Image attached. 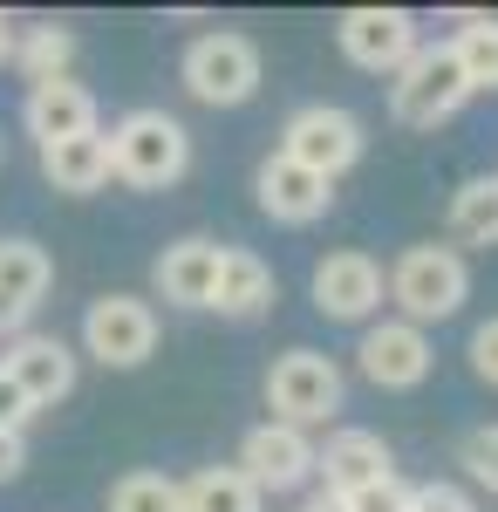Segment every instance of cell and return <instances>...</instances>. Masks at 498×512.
<instances>
[{
  "instance_id": "20",
  "label": "cell",
  "mask_w": 498,
  "mask_h": 512,
  "mask_svg": "<svg viewBox=\"0 0 498 512\" xmlns=\"http://www.w3.org/2000/svg\"><path fill=\"white\" fill-rule=\"evenodd\" d=\"M7 62L28 76V89H35V82H62L69 62H76V35H69L62 21H41L28 35H14V55H7Z\"/></svg>"
},
{
  "instance_id": "15",
  "label": "cell",
  "mask_w": 498,
  "mask_h": 512,
  "mask_svg": "<svg viewBox=\"0 0 498 512\" xmlns=\"http://www.w3.org/2000/svg\"><path fill=\"white\" fill-rule=\"evenodd\" d=\"M219 239H205V233H192V239H171L164 253H157V267H151V280H157V294L171 301V308H212V280H219Z\"/></svg>"
},
{
  "instance_id": "22",
  "label": "cell",
  "mask_w": 498,
  "mask_h": 512,
  "mask_svg": "<svg viewBox=\"0 0 498 512\" xmlns=\"http://www.w3.org/2000/svg\"><path fill=\"white\" fill-rule=\"evenodd\" d=\"M444 48L458 55L464 89H471V96H478V89H498V21H492V14H471Z\"/></svg>"
},
{
  "instance_id": "9",
  "label": "cell",
  "mask_w": 498,
  "mask_h": 512,
  "mask_svg": "<svg viewBox=\"0 0 498 512\" xmlns=\"http://www.w3.org/2000/svg\"><path fill=\"white\" fill-rule=\"evenodd\" d=\"M239 472L246 485L267 499V492H301L307 478H314V437L294 431V424H253V431L239 437Z\"/></svg>"
},
{
  "instance_id": "6",
  "label": "cell",
  "mask_w": 498,
  "mask_h": 512,
  "mask_svg": "<svg viewBox=\"0 0 498 512\" xmlns=\"http://www.w3.org/2000/svg\"><path fill=\"white\" fill-rule=\"evenodd\" d=\"M280 158L335 185L348 164L362 158V123L348 117V110H335V103H307V110H294L287 130H280Z\"/></svg>"
},
{
  "instance_id": "30",
  "label": "cell",
  "mask_w": 498,
  "mask_h": 512,
  "mask_svg": "<svg viewBox=\"0 0 498 512\" xmlns=\"http://www.w3.org/2000/svg\"><path fill=\"white\" fill-rule=\"evenodd\" d=\"M21 465H28V437L0 431V485H7V478H21Z\"/></svg>"
},
{
  "instance_id": "1",
  "label": "cell",
  "mask_w": 498,
  "mask_h": 512,
  "mask_svg": "<svg viewBox=\"0 0 498 512\" xmlns=\"http://www.w3.org/2000/svg\"><path fill=\"white\" fill-rule=\"evenodd\" d=\"M110 144V178H123L130 192H164L192 171V130L171 110H130L103 130Z\"/></svg>"
},
{
  "instance_id": "19",
  "label": "cell",
  "mask_w": 498,
  "mask_h": 512,
  "mask_svg": "<svg viewBox=\"0 0 498 512\" xmlns=\"http://www.w3.org/2000/svg\"><path fill=\"white\" fill-rule=\"evenodd\" d=\"M41 178H48L55 192H69V198L103 192V185H110V144H103V130L69 137V144H48V151H41Z\"/></svg>"
},
{
  "instance_id": "3",
  "label": "cell",
  "mask_w": 498,
  "mask_h": 512,
  "mask_svg": "<svg viewBox=\"0 0 498 512\" xmlns=\"http://www.w3.org/2000/svg\"><path fill=\"white\" fill-rule=\"evenodd\" d=\"M178 76H185V89H192L198 103H212V110H239V103L260 96V48H253V35L212 28V35H198L192 48H185Z\"/></svg>"
},
{
  "instance_id": "2",
  "label": "cell",
  "mask_w": 498,
  "mask_h": 512,
  "mask_svg": "<svg viewBox=\"0 0 498 512\" xmlns=\"http://www.w3.org/2000/svg\"><path fill=\"white\" fill-rule=\"evenodd\" d=\"M383 294L403 308L410 328H430V321H451L471 301V267H464L458 246H403Z\"/></svg>"
},
{
  "instance_id": "33",
  "label": "cell",
  "mask_w": 498,
  "mask_h": 512,
  "mask_svg": "<svg viewBox=\"0 0 498 512\" xmlns=\"http://www.w3.org/2000/svg\"><path fill=\"white\" fill-rule=\"evenodd\" d=\"M0 164H7V144H0Z\"/></svg>"
},
{
  "instance_id": "32",
  "label": "cell",
  "mask_w": 498,
  "mask_h": 512,
  "mask_svg": "<svg viewBox=\"0 0 498 512\" xmlns=\"http://www.w3.org/2000/svg\"><path fill=\"white\" fill-rule=\"evenodd\" d=\"M7 55H14V21L0 14V69H7Z\"/></svg>"
},
{
  "instance_id": "26",
  "label": "cell",
  "mask_w": 498,
  "mask_h": 512,
  "mask_svg": "<svg viewBox=\"0 0 498 512\" xmlns=\"http://www.w3.org/2000/svg\"><path fill=\"white\" fill-rule=\"evenodd\" d=\"M342 506L348 512H410V485H403V478H376V485L348 492Z\"/></svg>"
},
{
  "instance_id": "24",
  "label": "cell",
  "mask_w": 498,
  "mask_h": 512,
  "mask_svg": "<svg viewBox=\"0 0 498 512\" xmlns=\"http://www.w3.org/2000/svg\"><path fill=\"white\" fill-rule=\"evenodd\" d=\"M110 512H185V499H178V478H164V472H123L110 485Z\"/></svg>"
},
{
  "instance_id": "18",
  "label": "cell",
  "mask_w": 498,
  "mask_h": 512,
  "mask_svg": "<svg viewBox=\"0 0 498 512\" xmlns=\"http://www.w3.org/2000/svg\"><path fill=\"white\" fill-rule=\"evenodd\" d=\"M48 280H55V260L41 253L35 239H21V233L0 239V328H21L35 315Z\"/></svg>"
},
{
  "instance_id": "23",
  "label": "cell",
  "mask_w": 498,
  "mask_h": 512,
  "mask_svg": "<svg viewBox=\"0 0 498 512\" xmlns=\"http://www.w3.org/2000/svg\"><path fill=\"white\" fill-rule=\"evenodd\" d=\"M451 233L464 246H498V178H471L451 198Z\"/></svg>"
},
{
  "instance_id": "17",
  "label": "cell",
  "mask_w": 498,
  "mask_h": 512,
  "mask_svg": "<svg viewBox=\"0 0 498 512\" xmlns=\"http://www.w3.org/2000/svg\"><path fill=\"white\" fill-rule=\"evenodd\" d=\"M314 472L328 478L335 499H348V492H362V485H376V478H396V458H389V444L376 431H335L314 451Z\"/></svg>"
},
{
  "instance_id": "16",
  "label": "cell",
  "mask_w": 498,
  "mask_h": 512,
  "mask_svg": "<svg viewBox=\"0 0 498 512\" xmlns=\"http://www.w3.org/2000/svg\"><path fill=\"white\" fill-rule=\"evenodd\" d=\"M280 301V280L253 246H226L219 253V280H212V308L226 321H260Z\"/></svg>"
},
{
  "instance_id": "21",
  "label": "cell",
  "mask_w": 498,
  "mask_h": 512,
  "mask_svg": "<svg viewBox=\"0 0 498 512\" xmlns=\"http://www.w3.org/2000/svg\"><path fill=\"white\" fill-rule=\"evenodd\" d=\"M178 499H185V512H260V492L246 485L239 465H205V472H192L178 485Z\"/></svg>"
},
{
  "instance_id": "7",
  "label": "cell",
  "mask_w": 498,
  "mask_h": 512,
  "mask_svg": "<svg viewBox=\"0 0 498 512\" xmlns=\"http://www.w3.org/2000/svg\"><path fill=\"white\" fill-rule=\"evenodd\" d=\"M82 349L96 355L103 369H137V362H151V349H157L151 301H137V294H103V301H89V315H82Z\"/></svg>"
},
{
  "instance_id": "11",
  "label": "cell",
  "mask_w": 498,
  "mask_h": 512,
  "mask_svg": "<svg viewBox=\"0 0 498 512\" xmlns=\"http://www.w3.org/2000/svg\"><path fill=\"white\" fill-rule=\"evenodd\" d=\"M355 362H362V376L376 390H417L423 376H430V362H437V349H430V335L410 328V321H376L362 335Z\"/></svg>"
},
{
  "instance_id": "13",
  "label": "cell",
  "mask_w": 498,
  "mask_h": 512,
  "mask_svg": "<svg viewBox=\"0 0 498 512\" xmlns=\"http://www.w3.org/2000/svg\"><path fill=\"white\" fill-rule=\"evenodd\" d=\"M253 192H260V212H267L273 226H314V219H328V205H335V185H328V178H314V171H301V164H287L280 151L260 164Z\"/></svg>"
},
{
  "instance_id": "5",
  "label": "cell",
  "mask_w": 498,
  "mask_h": 512,
  "mask_svg": "<svg viewBox=\"0 0 498 512\" xmlns=\"http://www.w3.org/2000/svg\"><path fill=\"white\" fill-rule=\"evenodd\" d=\"M342 396H348L342 369H335L321 349L273 355V369H267V410H273V424H294V431L328 424V417L342 410Z\"/></svg>"
},
{
  "instance_id": "28",
  "label": "cell",
  "mask_w": 498,
  "mask_h": 512,
  "mask_svg": "<svg viewBox=\"0 0 498 512\" xmlns=\"http://www.w3.org/2000/svg\"><path fill=\"white\" fill-rule=\"evenodd\" d=\"M471 376H478V383H492V390H498V315L471 328Z\"/></svg>"
},
{
  "instance_id": "31",
  "label": "cell",
  "mask_w": 498,
  "mask_h": 512,
  "mask_svg": "<svg viewBox=\"0 0 498 512\" xmlns=\"http://www.w3.org/2000/svg\"><path fill=\"white\" fill-rule=\"evenodd\" d=\"M301 512H348V506H342V499H335V492H314V499H307Z\"/></svg>"
},
{
  "instance_id": "14",
  "label": "cell",
  "mask_w": 498,
  "mask_h": 512,
  "mask_svg": "<svg viewBox=\"0 0 498 512\" xmlns=\"http://www.w3.org/2000/svg\"><path fill=\"white\" fill-rule=\"evenodd\" d=\"M21 123H28V137H35L41 151H48V144H69V137H89V130H96V96H89L76 76L35 82L28 103H21Z\"/></svg>"
},
{
  "instance_id": "4",
  "label": "cell",
  "mask_w": 498,
  "mask_h": 512,
  "mask_svg": "<svg viewBox=\"0 0 498 512\" xmlns=\"http://www.w3.org/2000/svg\"><path fill=\"white\" fill-rule=\"evenodd\" d=\"M464 69L458 55L444 48V41H430V48H417L403 69H396V82H389V117L410 123V130H437V123H451L464 110Z\"/></svg>"
},
{
  "instance_id": "10",
  "label": "cell",
  "mask_w": 498,
  "mask_h": 512,
  "mask_svg": "<svg viewBox=\"0 0 498 512\" xmlns=\"http://www.w3.org/2000/svg\"><path fill=\"white\" fill-rule=\"evenodd\" d=\"M307 294H314V308L328 321H369L383 308V267L369 260V253H328V260H314V280H307Z\"/></svg>"
},
{
  "instance_id": "27",
  "label": "cell",
  "mask_w": 498,
  "mask_h": 512,
  "mask_svg": "<svg viewBox=\"0 0 498 512\" xmlns=\"http://www.w3.org/2000/svg\"><path fill=\"white\" fill-rule=\"evenodd\" d=\"M410 512H478V506H471V492H464V485L430 478V485H410Z\"/></svg>"
},
{
  "instance_id": "29",
  "label": "cell",
  "mask_w": 498,
  "mask_h": 512,
  "mask_svg": "<svg viewBox=\"0 0 498 512\" xmlns=\"http://www.w3.org/2000/svg\"><path fill=\"white\" fill-rule=\"evenodd\" d=\"M28 417H35V403H28V396L14 390V376H7V369H0V431H28Z\"/></svg>"
},
{
  "instance_id": "8",
  "label": "cell",
  "mask_w": 498,
  "mask_h": 512,
  "mask_svg": "<svg viewBox=\"0 0 498 512\" xmlns=\"http://www.w3.org/2000/svg\"><path fill=\"white\" fill-rule=\"evenodd\" d=\"M335 41H342V55L355 69H369V76H396L410 55H417V14H403V7H348L342 21H335Z\"/></svg>"
},
{
  "instance_id": "12",
  "label": "cell",
  "mask_w": 498,
  "mask_h": 512,
  "mask_svg": "<svg viewBox=\"0 0 498 512\" xmlns=\"http://www.w3.org/2000/svg\"><path fill=\"white\" fill-rule=\"evenodd\" d=\"M0 369L14 376V390L28 396L35 410H48V403H62L76 390V349L62 335H21L14 349L0 355Z\"/></svg>"
},
{
  "instance_id": "25",
  "label": "cell",
  "mask_w": 498,
  "mask_h": 512,
  "mask_svg": "<svg viewBox=\"0 0 498 512\" xmlns=\"http://www.w3.org/2000/svg\"><path fill=\"white\" fill-rule=\"evenodd\" d=\"M458 465L478 478V485H492V492H498V424H478V431L464 437V444H458Z\"/></svg>"
}]
</instances>
